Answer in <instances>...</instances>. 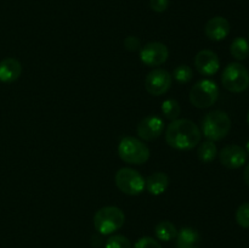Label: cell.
Masks as SVG:
<instances>
[{
	"mask_svg": "<svg viewBox=\"0 0 249 248\" xmlns=\"http://www.w3.org/2000/svg\"><path fill=\"white\" fill-rule=\"evenodd\" d=\"M169 57V50L167 45L160 41H151L140 49V60L150 67L160 66Z\"/></svg>",
	"mask_w": 249,
	"mask_h": 248,
	"instance_id": "9",
	"label": "cell"
},
{
	"mask_svg": "<svg viewBox=\"0 0 249 248\" xmlns=\"http://www.w3.org/2000/svg\"><path fill=\"white\" fill-rule=\"evenodd\" d=\"M164 130V122L158 116H147L141 119L136 128L139 138L143 141H152L160 138Z\"/></svg>",
	"mask_w": 249,
	"mask_h": 248,
	"instance_id": "10",
	"label": "cell"
},
{
	"mask_svg": "<svg viewBox=\"0 0 249 248\" xmlns=\"http://www.w3.org/2000/svg\"><path fill=\"white\" fill-rule=\"evenodd\" d=\"M124 46H125L126 50L129 51H136L140 48V40H139L136 36H128L124 40Z\"/></svg>",
	"mask_w": 249,
	"mask_h": 248,
	"instance_id": "26",
	"label": "cell"
},
{
	"mask_svg": "<svg viewBox=\"0 0 249 248\" xmlns=\"http://www.w3.org/2000/svg\"><path fill=\"white\" fill-rule=\"evenodd\" d=\"M221 83L228 91L243 92L249 87V72L247 68L238 62L229 63L221 74Z\"/></svg>",
	"mask_w": 249,
	"mask_h": 248,
	"instance_id": "5",
	"label": "cell"
},
{
	"mask_svg": "<svg viewBox=\"0 0 249 248\" xmlns=\"http://www.w3.org/2000/svg\"><path fill=\"white\" fill-rule=\"evenodd\" d=\"M162 113L169 121H175L181 114V106L175 99H167L162 104Z\"/></svg>",
	"mask_w": 249,
	"mask_h": 248,
	"instance_id": "20",
	"label": "cell"
},
{
	"mask_svg": "<svg viewBox=\"0 0 249 248\" xmlns=\"http://www.w3.org/2000/svg\"><path fill=\"white\" fill-rule=\"evenodd\" d=\"M118 155L128 164L141 165L150 159V148L134 136H124L119 141Z\"/></svg>",
	"mask_w": 249,
	"mask_h": 248,
	"instance_id": "4",
	"label": "cell"
},
{
	"mask_svg": "<svg viewBox=\"0 0 249 248\" xmlns=\"http://www.w3.org/2000/svg\"><path fill=\"white\" fill-rule=\"evenodd\" d=\"M218 97V85L211 79L199 80L190 90V102L197 108H208L213 106Z\"/></svg>",
	"mask_w": 249,
	"mask_h": 248,
	"instance_id": "6",
	"label": "cell"
},
{
	"mask_svg": "<svg viewBox=\"0 0 249 248\" xmlns=\"http://www.w3.org/2000/svg\"><path fill=\"white\" fill-rule=\"evenodd\" d=\"M247 123H248V125H249V111H248V116H247Z\"/></svg>",
	"mask_w": 249,
	"mask_h": 248,
	"instance_id": "29",
	"label": "cell"
},
{
	"mask_svg": "<svg viewBox=\"0 0 249 248\" xmlns=\"http://www.w3.org/2000/svg\"><path fill=\"white\" fill-rule=\"evenodd\" d=\"M195 67L202 75H214L220 68V60L212 50H201L195 56Z\"/></svg>",
	"mask_w": 249,
	"mask_h": 248,
	"instance_id": "12",
	"label": "cell"
},
{
	"mask_svg": "<svg viewBox=\"0 0 249 248\" xmlns=\"http://www.w3.org/2000/svg\"><path fill=\"white\" fill-rule=\"evenodd\" d=\"M198 159L202 163H212L218 155V148L213 141H204L198 147Z\"/></svg>",
	"mask_w": 249,
	"mask_h": 248,
	"instance_id": "19",
	"label": "cell"
},
{
	"mask_svg": "<svg viewBox=\"0 0 249 248\" xmlns=\"http://www.w3.org/2000/svg\"><path fill=\"white\" fill-rule=\"evenodd\" d=\"M246 152H247V155H249V139H248V141H247V143H246Z\"/></svg>",
	"mask_w": 249,
	"mask_h": 248,
	"instance_id": "28",
	"label": "cell"
},
{
	"mask_svg": "<svg viewBox=\"0 0 249 248\" xmlns=\"http://www.w3.org/2000/svg\"><path fill=\"white\" fill-rule=\"evenodd\" d=\"M230 53L233 58L238 61H243L249 56V41L247 39L238 36L233 39L230 46Z\"/></svg>",
	"mask_w": 249,
	"mask_h": 248,
	"instance_id": "18",
	"label": "cell"
},
{
	"mask_svg": "<svg viewBox=\"0 0 249 248\" xmlns=\"http://www.w3.org/2000/svg\"><path fill=\"white\" fill-rule=\"evenodd\" d=\"M134 248H162V246L153 237L145 236V237H141L136 241Z\"/></svg>",
	"mask_w": 249,
	"mask_h": 248,
	"instance_id": "24",
	"label": "cell"
},
{
	"mask_svg": "<svg viewBox=\"0 0 249 248\" xmlns=\"http://www.w3.org/2000/svg\"><path fill=\"white\" fill-rule=\"evenodd\" d=\"M177 248H199L201 235L192 228H184L178 231Z\"/></svg>",
	"mask_w": 249,
	"mask_h": 248,
	"instance_id": "16",
	"label": "cell"
},
{
	"mask_svg": "<svg viewBox=\"0 0 249 248\" xmlns=\"http://www.w3.org/2000/svg\"><path fill=\"white\" fill-rule=\"evenodd\" d=\"M155 233L157 238L163 242H169V241L174 240L178 235V230L173 223L168 220L160 221L155 228Z\"/></svg>",
	"mask_w": 249,
	"mask_h": 248,
	"instance_id": "17",
	"label": "cell"
},
{
	"mask_svg": "<svg viewBox=\"0 0 249 248\" xmlns=\"http://www.w3.org/2000/svg\"><path fill=\"white\" fill-rule=\"evenodd\" d=\"M125 223V215L121 208L116 206H106L100 208L94 215V226L101 235H112L118 231Z\"/></svg>",
	"mask_w": 249,
	"mask_h": 248,
	"instance_id": "3",
	"label": "cell"
},
{
	"mask_svg": "<svg viewBox=\"0 0 249 248\" xmlns=\"http://www.w3.org/2000/svg\"><path fill=\"white\" fill-rule=\"evenodd\" d=\"M105 248H131V242L123 235H113L106 241Z\"/></svg>",
	"mask_w": 249,
	"mask_h": 248,
	"instance_id": "22",
	"label": "cell"
},
{
	"mask_svg": "<svg viewBox=\"0 0 249 248\" xmlns=\"http://www.w3.org/2000/svg\"><path fill=\"white\" fill-rule=\"evenodd\" d=\"M230 23L225 17L215 16L209 19L204 26V33L209 40L220 41L224 40L230 33Z\"/></svg>",
	"mask_w": 249,
	"mask_h": 248,
	"instance_id": "13",
	"label": "cell"
},
{
	"mask_svg": "<svg viewBox=\"0 0 249 248\" xmlns=\"http://www.w3.org/2000/svg\"><path fill=\"white\" fill-rule=\"evenodd\" d=\"M22 73L21 62L16 58H4L0 61V82L12 83L19 78Z\"/></svg>",
	"mask_w": 249,
	"mask_h": 248,
	"instance_id": "14",
	"label": "cell"
},
{
	"mask_svg": "<svg viewBox=\"0 0 249 248\" xmlns=\"http://www.w3.org/2000/svg\"><path fill=\"white\" fill-rule=\"evenodd\" d=\"M202 131L190 119H175L165 130V141L170 147L179 151H190L201 143Z\"/></svg>",
	"mask_w": 249,
	"mask_h": 248,
	"instance_id": "1",
	"label": "cell"
},
{
	"mask_svg": "<svg viewBox=\"0 0 249 248\" xmlns=\"http://www.w3.org/2000/svg\"><path fill=\"white\" fill-rule=\"evenodd\" d=\"M114 182L123 194L138 196L145 190V177L133 168H121L116 173Z\"/></svg>",
	"mask_w": 249,
	"mask_h": 248,
	"instance_id": "7",
	"label": "cell"
},
{
	"mask_svg": "<svg viewBox=\"0 0 249 248\" xmlns=\"http://www.w3.org/2000/svg\"><path fill=\"white\" fill-rule=\"evenodd\" d=\"M236 221L243 229H249V202L241 204L235 214Z\"/></svg>",
	"mask_w": 249,
	"mask_h": 248,
	"instance_id": "23",
	"label": "cell"
},
{
	"mask_svg": "<svg viewBox=\"0 0 249 248\" xmlns=\"http://www.w3.org/2000/svg\"><path fill=\"white\" fill-rule=\"evenodd\" d=\"M150 6L155 12H164L169 6V0H150Z\"/></svg>",
	"mask_w": 249,
	"mask_h": 248,
	"instance_id": "25",
	"label": "cell"
},
{
	"mask_svg": "<svg viewBox=\"0 0 249 248\" xmlns=\"http://www.w3.org/2000/svg\"><path fill=\"white\" fill-rule=\"evenodd\" d=\"M247 152L238 145H228L220 151L219 158L224 167L229 169H238L247 162Z\"/></svg>",
	"mask_w": 249,
	"mask_h": 248,
	"instance_id": "11",
	"label": "cell"
},
{
	"mask_svg": "<svg viewBox=\"0 0 249 248\" xmlns=\"http://www.w3.org/2000/svg\"><path fill=\"white\" fill-rule=\"evenodd\" d=\"M145 189L153 196H160L164 194L169 185V177L165 173L156 172L151 174L147 179H145Z\"/></svg>",
	"mask_w": 249,
	"mask_h": 248,
	"instance_id": "15",
	"label": "cell"
},
{
	"mask_svg": "<svg viewBox=\"0 0 249 248\" xmlns=\"http://www.w3.org/2000/svg\"><path fill=\"white\" fill-rule=\"evenodd\" d=\"M231 130V118L224 111H212L202 121V134L209 141L223 140Z\"/></svg>",
	"mask_w": 249,
	"mask_h": 248,
	"instance_id": "2",
	"label": "cell"
},
{
	"mask_svg": "<svg viewBox=\"0 0 249 248\" xmlns=\"http://www.w3.org/2000/svg\"><path fill=\"white\" fill-rule=\"evenodd\" d=\"M173 77L164 68H155L147 74L145 79V88L148 94L160 96L167 94L172 87Z\"/></svg>",
	"mask_w": 249,
	"mask_h": 248,
	"instance_id": "8",
	"label": "cell"
},
{
	"mask_svg": "<svg viewBox=\"0 0 249 248\" xmlns=\"http://www.w3.org/2000/svg\"><path fill=\"white\" fill-rule=\"evenodd\" d=\"M194 77L192 68L187 65H179L173 71V78L180 84H186Z\"/></svg>",
	"mask_w": 249,
	"mask_h": 248,
	"instance_id": "21",
	"label": "cell"
},
{
	"mask_svg": "<svg viewBox=\"0 0 249 248\" xmlns=\"http://www.w3.org/2000/svg\"><path fill=\"white\" fill-rule=\"evenodd\" d=\"M243 179H245L246 185L249 187V163H248L247 167H246L245 173H243Z\"/></svg>",
	"mask_w": 249,
	"mask_h": 248,
	"instance_id": "27",
	"label": "cell"
}]
</instances>
